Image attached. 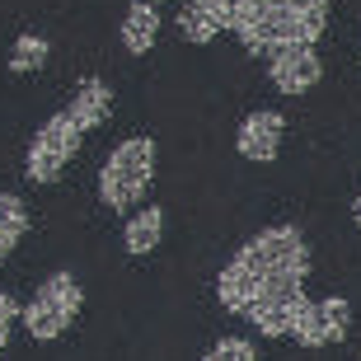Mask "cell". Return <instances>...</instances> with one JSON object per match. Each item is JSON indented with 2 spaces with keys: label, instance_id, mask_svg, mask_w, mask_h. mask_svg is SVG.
I'll return each instance as SVG.
<instances>
[{
  "label": "cell",
  "instance_id": "obj_1",
  "mask_svg": "<svg viewBox=\"0 0 361 361\" xmlns=\"http://www.w3.org/2000/svg\"><path fill=\"white\" fill-rule=\"evenodd\" d=\"M305 277H310L305 235L295 226H268L249 244H240V254L221 268L216 295L230 314L254 324L258 334L295 338V329L305 324L310 305H314L305 295Z\"/></svg>",
  "mask_w": 361,
  "mask_h": 361
},
{
  "label": "cell",
  "instance_id": "obj_2",
  "mask_svg": "<svg viewBox=\"0 0 361 361\" xmlns=\"http://www.w3.org/2000/svg\"><path fill=\"white\" fill-rule=\"evenodd\" d=\"M108 113H113V90H108L99 75L80 80V85H75V94H71V104L61 108V113H52V118L33 132L24 174L33 178V183H56L61 169L71 164V155L80 150V141L108 118Z\"/></svg>",
  "mask_w": 361,
  "mask_h": 361
},
{
  "label": "cell",
  "instance_id": "obj_3",
  "mask_svg": "<svg viewBox=\"0 0 361 361\" xmlns=\"http://www.w3.org/2000/svg\"><path fill=\"white\" fill-rule=\"evenodd\" d=\"M324 24L329 0H230V33L254 56H272L281 47H314Z\"/></svg>",
  "mask_w": 361,
  "mask_h": 361
},
{
  "label": "cell",
  "instance_id": "obj_4",
  "mask_svg": "<svg viewBox=\"0 0 361 361\" xmlns=\"http://www.w3.org/2000/svg\"><path fill=\"white\" fill-rule=\"evenodd\" d=\"M150 183H155V141L150 136H127L122 146H113V155L99 169V197L113 212H132L150 192Z\"/></svg>",
  "mask_w": 361,
  "mask_h": 361
},
{
  "label": "cell",
  "instance_id": "obj_5",
  "mask_svg": "<svg viewBox=\"0 0 361 361\" xmlns=\"http://www.w3.org/2000/svg\"><path fill=\"white\" fill-rule=\"evenodd\" d=\"M80 305H85L80 281L71 277V272H52V277L33 291V300L24 305V329L38 338V343H52V338H61L71 324H75Z\"/></svg>",
  "mask_w": 361,
  "mask_h": 361
},
{
  "label": "cell",
  "instance_id": "obj_6",
  "mask_svg": "<svg viewBox=\"0 0 361 361\" xmlns=\"http://www.w3.org/2000/svg\"><path fill=\"white\" fill-rule=\"evenodd\" d=\"M348 329H352V305L343 295H324L310 305L305 324L295 329V343L300 348H329V343H343Z\"/></svg>",
  "mask_w": 361,
  "mask_h": 361
},
{
  "label": "cell",
  "instance_id": "obj_7",
  "mask_svg": "<svg viewBox=\"0 0 361 361\" xmlns=\"http://www.w3.org/2000/svg\"><path fill=\"white\" fill-rule=\"evenodd\" d=\"M268 75L281 94H305V90L319 85L324 61H319L314 47H281V52L268 56Z\"/></svg>",
  "mask_w": 361,
  "mask_h": 361
},
{
  "label": "cell",
  "instance_id": "obj_8",
  "mask_svg": "<svg viewBox=\"0 0 361 361\" xmlns=\"http://www.w3.org/2000/svg\"><path fill=\"white\" fill-rule=\"evenodd\" d=\"M281 132H286V118L272 113V108H258V113H249V118L240 122L235 150H240L244 160H263V164H268L272 155L281 150Z\"/></svg>",
  "mask_w": 361,
  "mask_h": 361
},
{
  "label": "cell",
  "instance_id": "obj_9",
  "mask_svg": "<svg viewBox=\"0 0 361 361\" xmlns=\"http://www.w3.org/2000/svg\"><path fill=\"white\" fill-rule=\"evenodd\" d=\"M178 28L188 42H212L221 28H230V0H183Z\"/></svg>",
  "mask_w": 361,
  "mask_h": 361
},
{
  "label": "cell",
  "instance_id": "obj_10",
  "mask_svg": "<svg viewBox=\"0 0 361 361\" xmlns=\"http://www.w3.org/2000/svg\"><path fill=\"white\" fill-rule=\"evenodd\" d=\"M155 38H160V10H155L150 0L127 5V14H122V47L132 56H141V52H150Z\"/></svg>",
  "mask_w": 361,
  "mask_h": 361
},
{
  "label": "cell",
  "instance_id": "obj_11",
  "mask_svg": "<svg viewBox=\"0 0 361 361\" xmlns=\"http://www.w3.org/2000/svg\"><path fill=\"white\" fill-rule=\"evenodd\" d=\"M160 235H164V212L160 207H146V212H136L132 221H127V254H150L155 244H160Z\"/></svg>",
  "mask_w": 361,
  "mask_h": 361
},
{
  "label": "cell",
  "instance_id": "obj_12",
  "mask_svg": "<svg viewBox=\"0 0 361 361\" xmlns=\"http://www.w3.org/2000/svg\"><path fill=\"white\" fill-rule=\"evenodd\" d=\"M24 230H28V207L14 197V192H0V258L19 244Z\"/></svg>",
  "mask_w": 361,
  "mask_h": 361
},
{
  "label": "cell",
  "instance_id": "obj_13",
  "mask_svg": "<svg viewBox=\"0 0 361 361\" xmlns=\"http://www.w3.org/2000/svg\"><path fill=\"white\" fill-rule=\"evenodd\" d=\"M47 52H52V47H47V38H42V33H19V38H14V47H10V71H14V75L38 71L42 61H47Z\"/></svg>",
  "mask_w": 361,
  "mask_h": 361
},
{
  "label": "cell",
  "instance_id": "obj_14",
  "mask_svg": "<svg viewBox=\"0 0 361 361\" xmlns=\"http://www.w3.org/2000/svg\"><path fill=\"white\" fill-rule=\"evenodd\" d=\"M202 361H258V352H254V343H244V338H221Z\"/></svg>",
  "mask_w": 361,
  "mask_h": 361
},
{
  "label": "cell",
  "instance_id": "obj_15",
  "mask_svg": "<svg viewBox=\"0 0 361 361\" xmlns=\"http://www.w3.org/2000/svg\"><path fill=\"white\" fill-rule=\"evenodd\" d=\"M14 319H24V310L14 305L10 295L0 291V352H5V343H10V329H14Z\"/></svg>",
  "mask_w": 361,
  "mask_h": 361
},
{
  "label": "cell",
  "instance_id": "obj_16",
  "mask_svg": "<svg viewBox=\"0 0 361 361\" xmlns=\"http://www.w3.org/2000/svg\"><path fill=\"white\" fill-rule=\"evenodd\" d=\"M352 221H357V226H361V197L352 202Z\"/></svg>",
  "mask_w": 361,
  "mask_h": 361
},
{
  "label": "cell",
  "instance_id": "obj_17",
  "mask_svg": "<svg viewBox=\"0 0 361 361\" xmlns=\"http://www.w3.org/2000/svg\"><path fill=\"white\" fill-rule=\"evenodd\" d=\"M150 5H155V0H150Z\"/></svg>",
  "mask_w": 361,
  "mask_h": 361
}]
</instances>
